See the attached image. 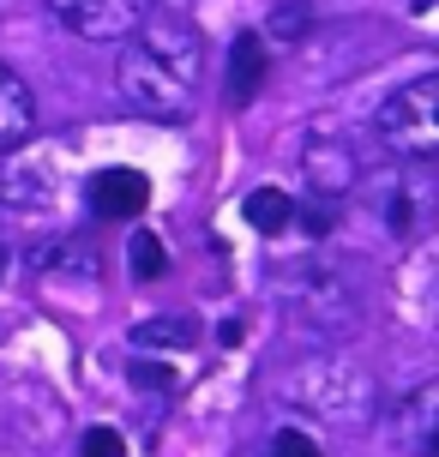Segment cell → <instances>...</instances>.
<instances>
[{
	"label": "cell",
	"instance_id": "cell-15",
	"mask_svg": "<svg viewBox=\"0 0 439 457\" xmlns=\"http://www.w3.org/2000/svg\"><path fill=\"white\" fill-rule=\"evenodd\" d=\"M79 271V277H91L96 271V259H91V247H85V241H79V235H72V241H61V247H48V253H37V271Z\"/></svg>",
	"mask_w": 439,
	"mask_h": 457
},
{
	"label": "cell",
	"instance_id": "cell-16",
	"mask_svg": "<svg viewBox=\"0 0 439 457\" xmlns=\"http://www.w3.org/2000/svg\"><path fill=\"white\" fill-rule=\"evenodd\" d=\"M265 457H325V452L307 428H277V434L265 439Z\"/></svg>",
	"mask_w": 439,
	"mask_h": 457
},
{
	"label": "cell",
	"instance_id": "cell-6",
	"mask_svg": "<svg viewBox=\"0 0 439 457\" xmlns=\"http://www.w3.org/2000/svg\"><path fill=\"white\" fill-rule=\"evenodd\" d=\"M392 445H397V457H439V379L416 386L397 403Z\"/></svg>",
	"mask_w": 439,
	"mask_h": 457
},
{
	"label": "cell",
	"instance_id": "cell-7",
	"mask_svg": "<svg viewBox=\"0 0 439 457\" xmlns=\"http://www.w3.org/2000/svg\"><path fill=\"white\" fill-rule=\"evenodd\" d=\"M145 205H151V181H145L139 169L115 162V169H96V175H91V211H96V217H109V223H133Z\"/></svg>",
	"mask_w": 439,
	"mask_h": 457
},
{
	"label": "cell",
	"instance_id": "cell-9",
	"mask_svg": "<svg viewBox=\"0 0 439 457\" xmlns=\"http://www.w3.org/2000/svg\"><path fill=\"white\" fill-rule=\"evenodd\" d=\"M307 181L319 187V193H349V187L361 181V157L349 151L344 138H313L307 145Z\"/></svg>",
	"mask_w": 439,
	"mask_h": 457
},
{
	"label": "cell",
	"instance_id": "cell-19",
	"mask_svg": "<svg viewBox=\"0 0 439 457\" xmlns=\"http://www.w3.org/2000/svg\"><path fill=\"white\" fill-rule=\"evenodd\" d=\"M157 6H186V0H157Z\"/></svg>",
	"mask_w": 439,
	"mask_h": 457
},
{
	"label": "cell",
	"instance_id": "cell-10",
	"mask_svg": "<svg viewBox=\"0 0 439 457\" xmlns=\"http://www.w3.org/2000/svg\"><path fill=\"white\" fill-rule=\"evenodd\" d=\"M373 205H379V217H385V223H392V235H421V228H427V193H421L410 175L379 181Z\"/></svg>",
	"mask_w": 439,
	"mask_h": 457
},
{
	"label": "cell",
	"instance_id": "cell-4",
	"mask_svg": "<svg viewBox=\"0 0 439 457\" xmlns=\"http://www.w3.org/2000/svg\"><path fill=\"white\" fill-rule=\"evenodd\" d=\"M295 397L307 410H319L325 421L337 428H361L373 415V379L355 373V367H337V361H313L295 373Z\"/></svg>",
	"mask_w": 439,
	"mask_h": 457
},
{
	"label": "cell",
	"instance_id": "cell-5",
	"mask_svg": "<svg viewBox=\"0 0 439 457\" xmlns=\"http://www.w3.org/2000/svg\"><path fill=\"white\" fill-rule=\"evenodd\" d=\"M151 6H157V0H48V12L67 24L72 37H85V43H115V48L151 19Z\"/></svg>",
	"mask_w": 439,
	"mask_h": 457
},
{
	"label": "cell",
	"instance_id": "cell-1",
	"mask_svg": "<svg viewBox=\"0 0 439 457\" xmlns=\"http://www.w3.org/2000/svg\"><path fill=\"white\" fill-rule=\"evenodd\" d=\"M199 72L205 43L186 24L181 6H151V19L120 43L115 54V91L139 120H186L199 109Z\"/></svg>",
	"mask_w": 439,
	"mask_h": 457
},
{
	"label": "cell",
	"instance_id": "cell-8",
	"mask_svg": "<svg viewBox=\"0 0 439 457\" xmlns=\"http://www.w3.org/2000/svg\"><path fill=\"white\" fill-rule=\"evenodd\" d=\"M30 133H37V96H30V85L19 72L0 61V157L24 151Z\"/></svg>",
	"mask_w": 439,
	"mask_h": 457
},
{
	"label": "cell",
	"instance_id": "cell-14",
	"mask_svg": "<svg viewBox=\"0 0 439 457\" xmlns=\"http://www.w3.org/2000/svg\"><path fill=\"white\" fill-rule=\"evenodd\" d=\"M127 259H133V277H145V283L169 271V253H162L157 228H133V247H127Z\"/></svg>",
	"mask_w": 439,
	"mask_h": 457
},
{
	"label": "cell",
	"instance_id": "cell-2",
	"mask_svg": "<svg viewBox=\"0 0 439 457\" xmlns=\"http://www.w3.org/2000/svg\"><path fill=\"white\" fill-rule=\"evenodd\" d=\"M283 307H289L307 331H325V337H349V331H361V320H368L361 289H355L344 271H325V265H301V271H289V283H283Z\"/></svg>",
	"mask_w": 439,
	"mask_h": 457
},
{
	"label": "cell",
	"instance_id": "cell-11",
	"mask_svg": "<svg viewBox=\"0 0 439 457\" xmlns=\"http://www.w3.org/2000/svg\"><path fill=\"white\" fill-rule=\"evenodd\" d=\"M265 67H271L265 37H259V30H241V37H235V48H229V96H235V103H253V96H259Z\"/></svg>",
	"mask_w": 439,
	"mask_h": 457
},
{
	"label": "cell",
	"instance_id": "cell-3",
	"mask_svg": "<svg viewBox=\"0 0 439 457\" xmlns=\"http://www.w3.org/2000/svg\"><path fill=\"white\" fill-rule=\"evenodd\" d=\"M373 133L385 138V151H397L410 162L439 157V72H421L410 85H397L373 114Z\"/></svg>",
	"mask_w": 439,
	"mask_h": 457
},
{
	"label": "cell",
	"instance_id": "cell-18",
	"mask_svg": "<svg viewBox=\"0 0 439 457\" xmlns=\"http://www.w3.org/2000/svg\"><path fill=\"white\" fill-rule=\"evenodd\" d=\"M439 0H410V12H434Z\"/></svg>",
	"mask_w": 439,
	"mask_h": 457
},
{
	"label": "cell",
	"instance_id": "cell-13",
	"mask_svg": "<svg viewBox=\"0 0 439 457\" xmlns=\"http://www.w3.org/2000/svg\"><path fill=\"white\" fill-rule=\"evenodd\" d=\"M133 343H139V349H193V343H199V325L193 320H145L139 331H133Z\"/></svg>",
	"mask_w": 439,
	"mask_h": 457
},
{
	"label": "cell",
	"instance_id": "cell-12",
	"mask_svg": "<svg viewBox=\"0 0 439 457\" xmlns=\"http://www.w3.org/2000/svg\"><path fill=\"white\" fill-rule=\"evenodd\" d=\"M241 217H247V228H259V235H289L295 228V199L283 193V187H253L247 199H241Z\"/></svg>",
	"mask_w": 439,
	"mask_h": 457
},
{
	"label": "cell",
	"instance_id": "cell-17",
	"mask_svg": "<svg viewBox=\"0 0 439 457\" xmlns=\"http://www.w3.org/2000/svg\"><path fill=\"white\" fill-rule=\"evenodd\" d=\"M79 457H127V439L115 428H91V434L79 439Z\"/></svg>",
	"mask_w": 439,
	"mask_h": 457
}]
</instances>
